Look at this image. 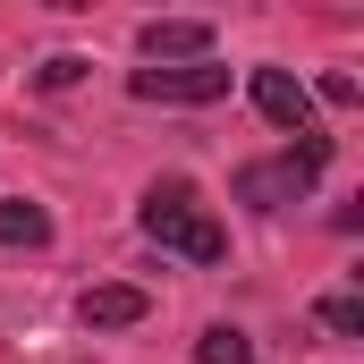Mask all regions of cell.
Masks as SVG:
<instances>
[{"label": "cell", "mask_w": 364, "mask_h": 364, "mask_svg": "<svg viewBox=\"0 0 364 364\" xmlns=\"http://www.w3.org/2000/svg\"><path fill=\"white\" fill-rule=\"evenodd\" d=\"M136 220H144L153 246H170V255H186V263H220V255H229V229L212 220V203H203L186 178H161L153 195H144Z\"/></svg>", "instance_id": "6da1fadb"}, {"label": "cell", "mask_w": 364, "mask_h": 364, "mask_svg": "<svg viewBox=\"0 0 364 364\" xmlns=\"http://www.w3.org/2000/svg\"><path fill=\"white\" fill-rule=\"evenodd\" d=\"M322 161H331V136H305V144H288L279 161L237 170V195H246V203H263V212H272V203H296L305 186L322 178Z\"/></svg>", "instance_id": "7a4b0ae2"}, {"label": "cell", "mask_w": 364, "mask_h": 364, "mask_svg": "<svg viewBox=\"0 0 364 364\" xmlns=\"http://www.w3.org/2000/svg\"><path fill=\"white\" fill-rule=\"evenodd\" d=\"M136 102H186V110H203V102H220L229 93V68L220 60H178V68H136L127 77Z\"/></svg>", "instance_id": "3957f363"}, {"label": "cell", "mask_w": 364, "mask_h": 364, "mask_svg": "<svg viewBox=\"0 0 364 364\" xmlns=\"http://www.w3.org/2000/svg\"><path fill=\"white\" fill-rule=\"evenodd\" d=\"M246 93H255V110H263L272 127H288V136H314V93L296 85L288 68H255V77H246Z\"/></svg>", "instance_id": "277c9868"}, {"label": "cell", "mask_w": 364, "mask_h": 364, "mask_svg": "<svg viewBox=\"0 0 364 364\" xmlns=\"http://www.w3.org/2000/svg\"><path fill=\"white\" fill-rule=\"evenodd\" d=\"M136 51H144L153 68H178V60H212V26H203V17H153V26L136 34Z\"/></svg>", "instance_id": "5b68a950"}, {"label": "cell", "mask_w": 364, "mask_h": 364, "mask_svg": "<svg viewBox=\"0 0 364 364\" xmlns=\"http://www.w3.org/2000/svg\"><path fill=\"white\" fill-rule=\"evenodd\" d=\"M144 314H153V296H144L136 279H102V288L77 296V322H85V331H136Z\"/></svg>", "instance_id": "8992f818"}, {"label": "cell", "mask_w": 364, "mask_h": 364, "mask_svg": "<svg viewBox=\"0 0 364 364\" xmlns=\"http://www.w3.org/2000/svg\"><path fill=\"white\" fill-rule=\"evenodd\" d=\"M0 246H51V212L43 203H0Z\"/></svg>", "instance_id": "52a82bcc"}, {"label": "cell", "mask_w": 364, "mask_h": 364, "mask_svg": "<svg viewBox=\"0 0 364 364\" xmlns=\"http://www.w3.org/2000/svg\"><path fill=\"white\" fill-rule=\"evenodd\" d=\"M195 356H203V364H255V348H246V331H229V322H212V331L195 339Z\"/></svg>", "instance_id": "ba28073f"}, {"label": "cell", "mask_w": 364, "mask_h": 364, "mask_svg": "<svg viewBox=\"0 0 364 364\" xmlns=\"http://www.w3.org/2000/svg\"><path fill=\"white\" fill-rule=\"evenodd\" d=\"M322 322H331L339 339H356L364 331V296H322Z\"/></svg>", "instance_id": "9c48e42d"}, {"label": "cell", "mask_w": 364, "mask_h": 364, "mask_svg": "<svg viewBox=\"0 0 364 364\" xmlns=\"http://www.w3.org/2000/svg\"><path fill=\"white\" fill-rule=\"evenodd\" d=\"M77 77H85V60H68V51H60V60L43 68V85H51V93H60V85H77Z\"/></svg>", "instance_id": "30bf717a"}, {"label": "cell", "mask_w": 364, "mask_h": 364, "mask_svg": "<svg viewBox=\"0 0 364 364\" xmlns=\"http://www.w3.org/2000/svg\"><path fill=\"white\" fill-rule=\"evenodd\" d=\"M322 102L331 110H356V77H322Z\"/></svg>", "instance_id": "8fae6325"}]
</instances>
